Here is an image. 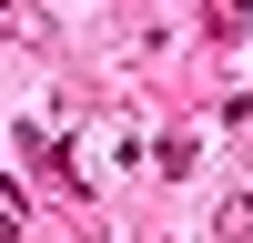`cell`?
<instances>
[{
    "label": "cell",
    "instance_id": "cell-1",
    "mask_svg": "<svg viewBox=\"0 0 253 243\" xmlns=\"http://www.w3.org/2000/svg\"><path fill=\"white\" fill-rule=\"evenodd\" d=\"M223 243H253V193L233 202V213H223Z\"/></svg>",
    "mask_w": 253,
    "mask_h": 243
}]
</instances>
